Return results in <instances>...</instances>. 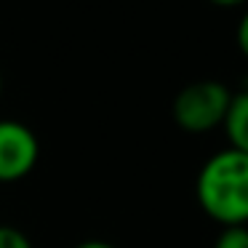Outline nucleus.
I'll use <instances>...</instances> for the list:
<instances>
[{
	"mask_svg": "<svg viewBox=\"0 0 248 248\" xmlns=\"http://www.w3.org/2000/svg\"><path fill=\"white\" fill-rule=\"evenodd\" d=\"M214 248H248V227H224Z\"/></svg>",
	"mask_w": 248,
	"mask_h": 248,
	"instance_id": "5",
	"label": "nucleus"
},
{
	"mask_svg": "<svg viewBox=\"0 0 248 248\" xmlns=\"http://www.w3.org/2000/svg\"><path fill=\"white\" fill-rule=\"evenodd\" d=\"M232 93L235 91H230V86L219 80H195L184 86L173 99V120L187 134H208L214 128H221Z\"/></svg>",
	"mask_w": 248,
	"mask_h": 248,
	"instance_id": "2",
	"label": "nucleus"
},
{
	"mask_svg": "<svg viewBox=\"0 0 248 248\" xmlns=\"http://www.w3.org/2000/svg\"><path fill=\"white\" fill-rule=\"evenodd\" d=\"M75 248H115V246L107 240H83V243H78Z\"/></svg>",
	"mask_w": 248,
	"mask_h": 248,
	"instance_id": "8",
	"label": "nucleus"
},
{
	"mask_svg": "<svg viewBox=\"0 0 248 248\" xmlns=\"http://www.w3.org/2000/svg\"><path fill=\"white\" fill-rule=\"evenodd\" d=\"M235 40H237V48L240 54L248 59V8L243 11L240 22H237V30H235Z\"/></svg>",
	"mask_w": 248,
	"mask_h": 248,
	"instance_id": "7",
	"label": "nucleus"
},
{
	"mask_svg": "<svg viewBox=\"0 0 248 248\" xmlns=\"http://www.w3.org/2000/svg\"><path fill=\"white\" fill-rule=\"evenodd\" d=\"M0 93H3V78H0Z\"/></svg>",
	"mask_w": 248,
	"mask_h": 248,
	"instance_id": "10",
	"label": "nucleus"
},
{
	"mask_svg": "<svg viewBox=\"0 0 248 248\" xmlns=\"http://www.w3.org/2000/svg\"><path fill=\"white\" fill-rule=\"evenodd\" d=\"M208 3H214V6H219V8H237V6H243V3H248V0H208Z\"/></svg>",
	"mask_w": 248,
	"mask_h": 248,
	"instance_id": "9",
	"label": "nucleus"
},
{
	"mask_svg": "<svg viewBox=\"0 0 248 248\" xmlns=\"http://www.w3.org/2000/svg\"><path fill=\"white\" fill-rule=\"evenodd\" d=\"M40 141L22 120H0V184L30 176L38 166Z\"/></svg>",
	"mask_w": 248,
	"mask_h": 248,
	"instance_id": "3",
	"label": "nucleus"
},
{
	"mask_svg": "<svg viewBox=\"0 0 248 248\" xmlns=\"http://www.w3.org/2000/svg\"><path fill=\"white\" fill-rule=\"evenodd\" d=\"M0 248H32V240L19 227L0 224Z\"/></svg>",
	"mask_w": 248,
	"mask_h": 248,
	"instance_id": "6",
	"label": "nucleus"
},
{
	"mask_svg": "<svg viewBox=\"0 0 248 248\" xmlns=\"http://www.w3.org/2000/svg\"><path fill=\"white\" fill-rule=\"evenodd\" d=\"M221 128H224L227 139H230V147L248 152V88L232 93V102H230V109H227Z\"/></svg>",
	"mask_w": 248,
	"mask_h": 248,
	"instance_id": "4",
	"label": "nucleus"
},
{
	"mask_svg": "<svg viewBox=\"0 0 248 248\" xmlns=\"http://www.w3.org/2000/svg\"><path fill=\"white\" fill-rule=\"evenodd\" d=\"M195 198L208 219L221 227H248V152L219 150L200 166Z\"/></svg>",
	"mask_w": 248,
	"mask_h": 248,
	"instance_id": "1",
	"label": "nucleus"
}]
</instances>
